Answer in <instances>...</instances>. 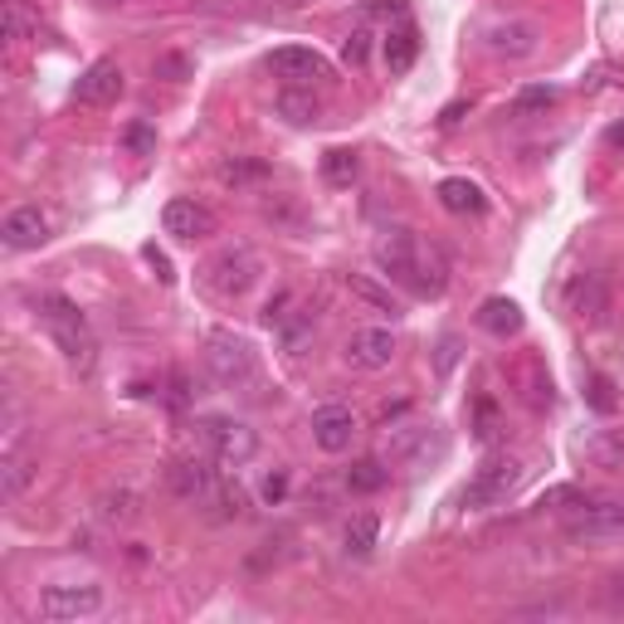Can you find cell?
I'll return each mask as SVG.
<instances>
[{"mask_svg":"<svg viewBox=\"0 0 624 624\" xmlns=\"http://www.w3.org/2000/svg\"><path fill=\"white\" fill-rule=\"evenodd\" d=\"M206 372L215 376V386L225 390H254L259 386V356L239 333L229 327H215L206 337Z\"/></svg>","mask_w":624,"mask_h":624,"instance_id":"6da1fadb","label":"cell"},{"mask_svg":"<svg viewBox=\"0 0 624 624\" xmlns=\"http://www.w3.org/2000/svg\"><path fill=\"white\" fill-rule=\"evenodd\" d=\"M40 317H44V327H49V337L59 341V351L69 356L73 366H93V351H98V341L93 333H88V317L79 313V303H69L63 293H44L40 303Z\"/></svg>","mask_w":624,"mask_h":624,"instance_id":"7a4b0ae2","label":"cell"},{"mask_svg":"<svg viewBox=\"0 0 624 624\" xmlns=\"http://www.w3.org/2000/svg\"><path fill=\"white\" fill-rule=\"evenodd\" d=\"M527 478V464H522L517 454H488L483 464L474 468V478H468L464 488V507L468 513H483V507H498L517 493V483Z\"/></svg>","mask_w":624,"mask_h":624,"instance_id":"3957f363","label":"cell"},{"mask_svg":"<svg viewBox=\"0 0 624 624\" xmlns=\"http://www.w3.org/2000/svg\"><path fill=\"white\" fill-rule=\"evenodd\" d=\"M200 274H206V284L220 293V298H245V293L259 284L264 264H259V254H254L249 245H225Z\"/></svg>","mask_w":624,"mask_h":624,"instance_id":"277c9868","label":"cell"},{"mask_svg":"<svg viewBox=\"0 0 624 624\" xmlns=\"http://www.w3.org/2000/svg\"><path fill=\"white\" fill-rule=\"evenodd\" d=\"M200 439L210 444L215 464H225V468H239V464H249V458L259 454V435H254L245 419H225V415L200 419Z\"/></svg>","mask_w":624,"mask_h":624,"instance_id":"5b68a950","label":"cell"},{"mask_svg":"<svg viewBox=\"0 0 624 624\" xmlns=\"http://www.w3.org/2000/svg\"><path fill=\"white\" fill-rule=\"evenodd\" d=\"M386 454H390V464L429 468L435 458L449 454V439L439 435V425H396V429H386Z\"/></svg>","mask_w":624,"mask_h":624,"instance_id":"8992f818","label":"cell"},{"mask_svg":"<svg viewBox=\"0 0 624 624\" xmlns=\"http://www.w3.org/2000/svg\"><path fill=\"white\" fill-rule=\"evenodd\" d=\"M103 610V585H44L40 591V620L69 624Z\"/></svg>","mask_w":624,"mask_h":624,"instance_id":"52a82bcc","label":"cell"},{"mask_svg":"<svg viewBox=\"0 0 624 624\" xmlns=\"http://www.w3.org/2000/svg\"><path fill=\"white\" fill-rule=\"evenodd\" d=\"M372 259L380 264V274H386V278H396V284H410L415 259H419V235H415V229H405V225L386 229V235L376 239Z\"/></svg>","mask_w":624,"mask_h":624,"instance_id":"ba28073f","label":"cell"},{"mask_svg":"<svg viewBox=\"0 0 624 624\" xmlns=\"http://www.w3.org/2000/svg\"><path fill=\"white\" fill-rule=\"evenodd\" d=\"M122 69H118V59H93L88 69L79 73V83H73V103L79 108H108V103H118L122 98Z\"/></svg>","mask_w":624,"mask_h":624,"instance_id":"9c48e42d","label":"cell"},{"mask_svg":"<svg viewBox=\"0 0 624 624\" xmlns=\"http://www.w3.org/2000/svg\"><path fill=\"white\" fill-rule=\"evenodd\" d=\"M341 356H347V366H356V372H386L396 361V333L390 327H361V333L347 337Z\"/></svg>","mask_w":624,"mask_h":624,"instance_id":"30bf717a","label":"cell"},{"mask_svg":"<svg viewBox=\"0 0 624 624\" xmlns=\"http://www.w3.org/2000/svg\"><path fill=\"white\" fill-rule=\"evenodd\" d=\"M571 542H624V503H591L566 522Z\"/></svg>","mask_w":624,"mask_h":624,"instance_id":"8fae6325","label":"cell"},{"mask_svg":"<svg viewBox=\"0 0 624 624\" xmlns=\"http://www.w3.org/2000/svg\"><path fill=\"white\" fill-rule=\"evenodd\" d=\"M269 69H274L284 83H303V88H308L313 79H333V63L317 55V49H308V44H284V49H274V55H269Z\"/></svg>","mask_w":624,"mask_h":624,"instance_id":"7c38bea8","label":"cell"},{"mask_svg":"<svg viewBox=\"0 0 624 624\" xmlns=\"http://www.w3.org/2000/svg\"><path fill=\"white\" fill-rule=\"evenodd\" d=\"M167 483H171V493H176L181 503H206V498H210V488L220 483V474L210 468V458L186 454V458H171Z\"/></svg>","mask_w":624,"mask_h":624,"instance_id":"4fadbf2b","label":"cell"},{"mask_svg":"<svg viewBox=\"0 0 624 624\" xmlns=\"http://www.w3.org/2000/svg\"><path fill=\"white\" fill-rule=\"evenodd\" d=\"M49 239V215L40 206H16L0 225V245L10 254H24V249H40Z\"/></svg>","mask_w":624,"mask_h":624,"instance_id":"5bb4252c","label":"cell"},{"mask_svg":"<svg viewBox=\"0 0 624 624\" xmlns=\"http://www.w3.org/2000/svg\"><path fill=\"white\" fill-rule=\"evenodd\" d=\"M483 40H488V49L498 59H527L542 49V30L532 20H498V24H488Z\"/></svg>","mask_w":624,"mask_h":624,"instance_id":"9a60e30c","label":"cell"},{"mask_svg":"<svg viewBox=\"0 0 624 624\" xmlns=\"http://www.w3.org/2000/svg\"><path fill=\"white\" fill-rule=\"evenodd\" d=\"M161 229L176 239H206L215 235V215L200 206V200H190V196H176L161 206Z\"/></svg>","mask_w":624,"mask_h":624,"instance_id":"2e32d148","label":"cell"},{"mask_svg":"<svg viewBox=\"0 0 624 624\" xmlns=\"http://www.w3.org/2000/svg\"><path fill=\"white\" fill-rule=\"evenodd\" d=\"M351 439H356V415L347 405H323V410H313V444L323 454L351 449Z\"/></svg>","mask_w":624,"mask_h":624,"instance_id":"e0dca14e","label":"cell"},{"mask_svg":"<svg viewBox=\"0 0 624 624\" xmlns=\"http://www.w3.org/2000/svg\"><path fill=\"white\" fill-rule=\"evenodd\" d=\"M380 55H386V69L396 73V79H400V73H410L415 59H419V24L410 16L396 20L386 30V44H380Z\"/></svg>","mask_w":624,"mask_h":624,"instance_id":"ac0fdd59","label":"cell"},{"mask_svg":"<svg viewBox=\"0 0 624 624\" xmlns=\"http://www.w3.org/2000/svg\"><path fill=\"white\" fill-rule=\"evenodd\" d=\"M566 303L581 323H601L605 308H610V293H605V278L601 274H576L566 288Z\"/></svg>","mask_w":624,"mask_h":624,"instance_id":"d6986e66","label":"cell"},{"mask_svg":"<svg viewBox=\"0 0 624 624\" xmlns=\"http://www.w3.org/2000/svg\"><path fill=\"white\" fill-rule=\"evenodd\" d=\"M513 380L522 386V400H527L532 410H552L556 386H552V376H546V366L537 361V356H527L522 366H513Z\"/></svg>","mask_w":624,"mask_h":624,"instance_id":"ffe728a7","label":"cell"},{"mask_svg":"<svg viewBox=\"0 0 624 624\" xmlns=\"http://www.w3.org/2000/svg\"><path fill=\"white\" fill-rule=\"evenodd\" d=\"M274 108H278V118L293 122V127H313L317 118H323V103H317V93H313V88H303V83H288L284 93L274 98Z\"/></svg>","mask_w":624,"mask_h":624,"instance_id":"44dd1931","label":"cell"},{"mask_svg":"<svg viewBox=\"0 0 624 624\" xmlns=\"http://www.w3.org/2000/svg\"><path fill=\"white\" fill-rule=\"evenodd\" d=\"M439 206L449 215H483L488 210V200H483V190L468 181V176H449V181H439Z\"/></svg>","mask_w":624,"mask_h":624,"instance_id":"7402d4cb","label":"cell"},{"mask_svg":"<svg viewBox=\"0 0 624 624\" xmlns=\"http://www.w3.org/2000/svg\"><path fill=\"white\" fill-rule=\"evenodd\" d=\"M478 327L488 337H498V341H507V337H517L522 333V308L513 298H488L478 308Z\"/></svg>","mask_w":624,"mask_h":624,"instance_id":"603a6c76","label":"cell"},{"mask_svg":"<svg viewBox=\"0 0 624 624\" xmlns=\"http://www.w3.org/2000/svg\"><path fill=\"white\" fill-rule=\"evenodd\" d=\"M274 337L284 341V351H293V356H298V351L313 341V313L303 308V303H293V308H288V313L274 323Z\"/></svg>","mask_w":624,"mask_h":624,"instance_id":"cb8c5ba5","label":"cell"},{"mask_svg":"<svg viewBox=\"0 0 624 624\" xmlns=\"http://www.w3.org/2000/svg\"><path fill=\"white\" fill-rule=\"evenodd\" d=\"M585 458H595L601 468L620 474L624 468V429H601V435L585 439Z\"/></svg>","mask_w":624,"mask_h":624,"instance_id":"d4e9b609","label":"cell"},{"mask_svg":"<svg viewBox=\"0 0 624 624\" xmlns=\"http://www.w3.org/2000/svg\"><path fill=\"white\" fill-rule=\"evenodd\" d=\"M206 507L215 513V522H229V517H245V507H249V493L239 488V483H229V478H220L210 488V498H206Z\"/></svg>","mask_w":624,"mask_h":624,"instance_id":"484cf974","label":"cell"},{"mask_svg":"<svg viewBox=\"0 0 624 624\" xmlns=\"http://www.w3.org/2000/svg\"><path fill=\"white\" fill-rule=\"evenodd\" d=\"M386 478H390V468H386V458H356V464L347 468V493H380L386 488Z\"/></svg>","mask_w":624,"mask_h":624,"instance_id":"4316f807","label":"cell"},{"mask_svg":"<svg viewBox=\"0 0 624 624\" xmlns=\"http://www.w3.org/2000/svg\"><path fill=\"white\" fill-rule=\"evenodd\" d=\"M356 171H361V157H356L351 147H333V151H323V181L327 186H351L356 181Z\"/></svg>","mask_w":624,"mask_h":624,"instance_id":"83f0119b","label":"cell"},{"mask_svg":"<svg viewBox=\"0 0 624 624\" xmlns=\"http://www.w3.org/2000/svg\"><path fill=\"white\" fill-rule=\"evenodd\" d=\"M34 483V468H30V458H20V454H6V464H0V498L6 503H16L24 498V488Z\"/></svg>","mask_w":624,"mask_h":624,"instance_id":"f1b7e54d","label":"cell"},{"mask_svg":"<svg viewBox=\"0 0 624 624\" xmlns=\"http://www.w3.org/2000/svg\"><path fill=\"white\" fill-rule=\"evenodd\" d=\"M376 537H380V522L372 513H356L347 522V532H341V542H347V556H372L376 552Z\"/></svg>","mask_w":624,"mask_h":624,"instance_id":"f546056e","label":"cell"},{"mask_svg":"<svg viewBox=\"0 0 624 624\" xmlns=\"http://www.w3.org/2000/svg\"><path fill=\"white\" fill-rule=\"evenodd\" d=\"M98 517L103 522H137L142 517V498H137L132 488H112L98 498Z\"/></svg>","mask_w":624,"mask_h":624,"instance_id":"4dcf8cb0","label":"cell"},{"mask_svg":"<svg viewBox=\"0 0 624 624\" xmlns=\"http://www.w3.org/2000/svg\"><path fill=\"white\" fill-rule=\"evenodd\" d=\"M556 88L552 83H532V88H522V93L513 98V118H537V112H546V108H556Z\"/></svg>","mask_w":624,"mask_h":624,"instance_id":"1f68e13d","label":"cell"},{"mask_svg":"<svg viewBox=\"0 0 624 624\" xmlns=\"http://www.w3.org/2000/svg\"><path fill=\"white\" fill-rule=\"evenodd\" d=\"M347 288H351V293H356V298H361V303H372V308H376V313H386V317H396V313H400V303H396V298H390V288H376V284H372V278H361V274H351V278H347Z\"/></svg>","mask_w":624,"mask_h":624,"instance_id":"d6a6232c","label":"cell"},{"mask_svg":"<svg viewBox=\"0 0 624 624\" xmlns=\"http://www.w3.org/2000/svg\"><path fill=\"white\" fill-rule=\"evenodd\" d=\"M474 435L483 444H498L503 439V415H498V405H493V400H478L474 405Z\"/></svg>","mask_w":624,"mask_h":624,"instance_id":"836d02e7","label":"cell"},{"mask_svg":"<svg viewBox=\"0 0 624 624\" xmlns=\"http://www.w3.org/2000/svg\"><path fill=\"white\" fill-rule=\"evenodd\" d=\"M366 59H372V30L356 24L347 40H341V63H347V69H366Z\"/></svg>","mask_w":624,"mask_h":624,"instance_id":"e575fe53","label":"cell"},{"mask_svg":"<svg viewBox=\"0 0 624 624\" xmlns=\"http://www.w3.org/2000/svg\"><path fill=\"white\" fill-rule=\"evenodd\" d=\"M259 176H269V167H264V161H254V157H235V161H225V167H220L225 186H245V181H259Z\"/></svg>","mask_w":624,"mask_h":624,"instance_id":"d590c367","label":"cell"},{"mask_svg":"<svg viewBox=\"0 0 624 624\" xmlns=\"http://www.w3.org/2000/svg\"><path fill=\"white\" fill-rule=\"evenodd\" d=\"M30 30H34V20L24 10V0H6V40L20 44V40H30Z\"/></svg>","mask_w":624,"mask_h":624,"instance_id":"8d00e7d4","label":"cell"},{"mask_svg":"<svg viewBox=\"0 0 624 624\" xmlns=\"http://www.w3.org/2000/svg\"><path fill=\"white\" fill-rule=\"evenodd\" d=\"M585 400H591L601 415H615V386H610V376L595 372L591 380H585Z\"/></svg>","mask_w":624,"mask_h":624,"instance_id":"74e56055","label":"cell"},{"mask_svg":"<svg viewBox=\"0 0 624 624\" xmlns=\"http://www.w3.org/2000/svg\"><path fill=\"white\" fill-rule=\"evenodd\" d=\"M122 147L132 151V157H151V151H157V132H151L147 122H127V132H122Z\"/></svg>","mask_w":624,"mask_h":624,"instance_id":"f35d334b","label":"cell"},{"mask_svg":"<svg viewBox=\"0 0 624 624\" xmlns=\"http://www.w3.org/2000/svg\"><path fill=\"white\" fill-rule=\"evenodd\" d=\"M361 16L366 20H405L410 16V0H366Z\"/></svg>","mask_w":624,"mask_h":624,"instance_id":"ab89813d","label":"cell"},{"mask_svg":"<svg viewBox=\"0 0 624 624\" xmlns=\"http://www.w3.org/2000/svg\"><path fill=\"white\" fill-rule=\"evenodd\" d=\"M562 503H585L576 483H556V488H546L542 498H537V507H542V513H546V507H562Z\"/></svg>","mask_w":624,"mask_h":624,"instance_id":"60d3db41","label":"cell"},{"mask_svg":"<svg viewBox=\"0 0 624 624\" xmlns=\"http://www.w3.org/2000/svg\"><path fill=\"white\" fill-rule=\"evenodd\" d=\"M142 259L151 264V269H157V278H161V284H176V274H171V259H167V254H161L157 245H147V249H142Z\"/></svg>","mask_w":624,"mask_h":624,"instance_id":"b9f144b4","label":"cell"},{"mask_svg":"<svg viewBox=\"0 0 624 624\" xmlns=\"http://www.w3.org/2000/svg\"><path fill=\"white\" fill-rule=\"evenodd\" d=\"M284 493H288V474L278 468V474L264 478V503H284Z\"/></svg>","mask_w":624,"mask_h":624,"instance_id":"7bdbcfd3","label":"cell"},{"mask_svg":"<svg viewBox=\"0 0 624 624\" xmlns=\"http://www.w3.org/2000/svg\"><path fill=\"white\" fill-rule=\"evenodd\" d=\"M171 405H176V410H186V405H190V380L181 372L171 376Z\"/></svg>","mask_w":624,"mask_h":624,"instance_id":"ee69618b","label":"cell"},{"mask_svg":"<svg viewBox=\"0 0 624 624\" xmlns=\"http://www.w3.org/2000/svg\"><path fill=\"white\" fill-rule=\"evenodd\" d=\"M605 601L615 605V610H624V571H615V576L605 581Z\"/></svg>","mask_w":624,"mask_h":624,"instance_id":"f6af8a7d","label":"cell"},{"mask_svg":"<svg viewBox=\"0 0 624 624\" xmlns=\"http://www.w3.org/2000/svg\"><path fill=\"white\" fill-rule=\"evenodd\" d=\"M454 356H458V337H444V341H439V372H449Z\"/></svg>","mask_w":624,"mask_h":624,"instance_id":"bcb514c9","label":"cell"},{"mask_svg":"<svg viewBox=\"0 0 624 624\" xmlns=\"http://www.w3.org/2000/svg\"><path fill=\"white\" fill-rule=\"evenodd\" d=\"M157 73H171V79H181V73H186V59H176V55L157 59Z\"/></svg>","mask_w":624,"mask_h":624,"instance_id":"7dc6e473","label":"cell"},{"mask_svg":"<svg viewBox=\"0 0 624 624\" xmlns=\"http://www.w3.org/2000/svg\"><path fill=\"white\" fill-rule=\"evenodd\" d=\"M464 112H468V98H458V103L444 108V118H439V122H444V127H454L458 118H464Z\"/></svg>","mask_w":624,"mask_h":624,"instance_id":"c3c4849f","label":"cell"},{"mask_svg":"<svg viewBox=\"0 0 624 624\" xmlns=\"http://www.w3.org/2000/svg\"><path fill=\"white\" fill-rule=\"evenodd\" d=\"M605 142L615 147V151H624V122H615V127H610V132H605Z\"/></svg>","mask_w":624,"mask_h":624,"instance_id":"681fc988","label":"cell"},{"mask_svg":"<svg viewBox=\"0 0 624 624\" xmlns=\"http://www.w3.org/2000/svg\"><path fill=\"white\" fill-rule=\"evenodd\" d=\"M103 6H122V0H103Z\"/></svg>","mask_w":624,"mask_h":624,"instance_id":"f907efd6","label":"cell"}]
</instances>
